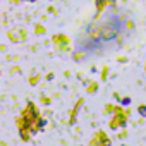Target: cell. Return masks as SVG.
<instances>
[{"instance_id":"cell-1","label":"cell","mask_w":146,"mask_h":146,"mask_svg":"<svg viewBox=\"0 0 146 146\" xmlns=\"http://www.w3.org/2000/svg\"><path fill=\"white\" fill-rule=\"evenodd\" d=\"M129 35V21L117 9H108L102 17L90 23L78 36L76 52L83 57L102 55L117 50Z\"/></svg>"}]
</instances>
